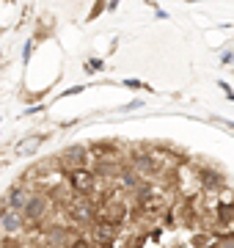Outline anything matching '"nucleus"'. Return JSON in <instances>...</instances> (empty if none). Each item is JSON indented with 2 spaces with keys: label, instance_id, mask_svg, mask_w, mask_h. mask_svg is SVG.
Masks as SVG:
<instances>
[{
  "label": "nucleus",
  "instance_id": "nucleus-1",
  "mask_svg": "<svg viewBox=\"0 0 234 248\" xmlns=\"http://www.w3.org/2000/svg\"><path fill=\"white\" fill-rule=\"evenodd\" d=\"M0 226L6 234H17L22 229V215L19 210H6V213H0Z\"/></svg>",
  "mask_w": 234,
  "mask_h": 248
},
{
  "label": "nucleus",
  "instance_id": "nucleus-2",
  "mask_svg": "<svg viewBox=\"0 0 234 248\" xmlns=\"http://www.w3.org/2000/svg\"><path fill=\"white\" fill-rule=\"evenodd\" d=\"M44 213H47V199H42V196H30V199L25 202V215L30 218V221H39Z\"/></svg>",
  "mask_w": 234,
  "mask_h": 248
},
{
  "label": "nucleus",
  "instance_id": "nucleus-3",
  "mask_svg": "<svg viewBox=\"0 0 234 248\" xmlns=\"http://www.w3.org/2000/svg\"><path fill=\"white\" fill-rule=\"evenodd\" d=\"M72 187L74 190H80V193H88L91 187H94V177H91L88 171H74L72 174Z\"/></svg>",
  "mask_w": 234,
  "mask_h": 248
},
{
  "label": "nucleus",
  "instance_id": "nucleus-4",
  "mask_svg": "<svg viewBox=\"0 0 234 248\" xmlns=\"http://www.w3.org/2000/svg\"><path fill=\"white\" fill-rule=\"evenodd\" d=\"M63 163H69V166H83V163H86V146H69V149L63 152Z\"/></svg>",
  "mask_w": 234,
  "mask_h": 248
},
{
  "label": "nucleus",
  "instance_id": "nucleus-5",
  "mask_svg": "<svg viewBox=\"0 0 234 248\" xmlns=\"http://www.w3.org/2000/svg\"><path fill=\"white\" fill-rule=\"evenodd\" d=\"M72 213H74V218H77V221H91L94 210H91V204H88V202H77Z\"/></svg>",
  "mask_w": 234,
  "mask_h": 248
},
{
  "label": "nucleus",
  "instance_id": "nucleus-6",
  "mask_svg": "<svg viewBox=\"0 0 234 248\" xmlns=\"http://www.w3.org/2000/svg\"><path fill=\"white\" fill-rule=\"evenodd\" d=\"M42 141H44V135H33V138H28V141L17 143V155H28V152H33Z\"/></svg>",
  "mask_w": 234,
  "mask_h": 248
},
{
  "label": "nucleus",
  "instance_id": "nucleus-7",
  "mask_svg": "<svg viewBox=\"0 0 234 248\" xmlns=\"http://www.w3.org/2000/svg\"><path fill=\"white\" fill-rule=\"evenodd\" d=\"M9 202H11V207L9 210H17V207H25V193H22V187H14L9 193Z\"/></svg>",
  "mask_w": 234,
  "mask_h": 248
},
{
  "label": "nucleus",
  "instance_id": "nucleus-8",
  "mask_svg": "<svg viewBox=\"0 0 234 248\" xmlns=\"http://www.w3.org/2000/svg\"><path fill=\"white\" fill-rule=\"evenodd\" d=\"M220 248H234V240H226V243H220Z\"/></svg>",
  "mask_w": 234,
  "mask_h": 248
}]
</instances>
